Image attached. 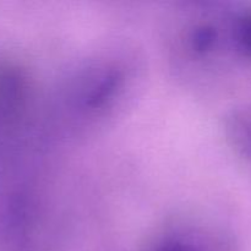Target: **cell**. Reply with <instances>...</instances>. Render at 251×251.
Wrapping results in <instances>:
<instances>
[{
  "label": "cell",
  "instance_id": "obj_1",
  "mask_svg": "<svg viewBox=\"0 0 251 251\" xmlns=\"http://www.w3.org/2000/svg\"><path fill=\"white\" fill-rule=\"evenodd\" d=\"M27 81L15 64L0 63V137L11 134L21 123L27 104Z\"/></svg>",
  "mask_w": 251,
  "mask_h": 251
},
{
  "label": "cell",
  "instance_id": "obj_2",
  "mask_svg": "<svg viewBox=\"0 0 251 251\" xmlns=\"http://www.w3.org/2000/svg\"><path fill=\"white\" fill-rule=\"evenodd\" d=\"M238 29H239V38L243 46L251 51V16L243 20Z\"/></svg>",
  "mask_w": 251,
  "mask_h": 251
},
{
  "label": "cell",
  "instance_id": "obj_3",
  "mask_svg": "<svg viewBox=\"0 0 251 251\" xmlns=\"http://www.w3.org/2000/svg\"><path fill=\"white\" fill-rule=\"evenodd\" d=\"M240 130H242V134L239 135V139L240 140H244L248 145V146L251 147V120L249 122H244V123H240L239 124Z\"/></svg>",
  "mask_w": 251,
  "mask_h": 251
}]
</instances>
